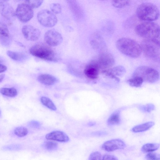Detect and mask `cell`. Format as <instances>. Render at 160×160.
Wrapping results in <instances>:
<instances>
[{
	"mask_svg": "<svg viewBox=\"0 0 160 160\" xmlns=\"http://www.w3.org/2000/svg\"><path fill=\"white\" fill-rule=\"evenodd\" d=\"M116 45L118 50L122 53L132 58H138L142 52L140 45L129 38H120L117 40Z\"/></svg>",
	"mask_w": 160,
	"mask_h": 160,
	"instance_id": "6da1fadb",
	"label": "cell"
},
{
	"mask_svg": "<svg viewBox=\"0 0 160 160\" xmlns=\"http://www.w3.org/2000/svg\"><path fill=\"white\" fill-rule=\"evenodd\" d=\"M135 31L138 36L144 39H158L159 37V26L152 21L139 23L136 26Z\"/></svg>",
	"mask_w": 160,
	"mask_h": 160,
	"instance_id": "7a4b0ae2",
	"label": "cell"
},
{
	"mask_svg": "<svg viewBox=\"0 0 160 160\" xmlns=\"http://www.w3.org/2000/svg\"><path fill=\"white\" fill-rule=\"evenodd\" d=\"M137 17L146 21H153L157 19L159 15L158 8L154 4L145 2L140 5L136 10Z\"/></svg>",
	"mask_w": 160,
	"mask_h": 160,
	"instance_id": "3957f363",
	"label": "cell"
},
{
	"mask_svg": "<svg viewBox=\"0 0 160 160\" xmlns=\"http://www.w3.org/2000/svg\"><path fill=\"white\" fill-rule=\"evenodd\" d=\"M140 46L145 56L154 61H159L160 47L159 41L158 39H144Z\"/></svg>",
	"mask_w": 160,
	"mask_h": 160,
	"instance_id": "277c9868",
	"label": "cell"
},
{
	"mask_svg": "<svg viewBox=\"0 0 160 160\" xmlns=\"http://www.w3.org/2000/svg\"><path fill=\"white\" fill-rule=\"evenodd\" d=\"M29 52L34 56L47 61H54L57 59L54 51L50 47L43 44L32 46L29 49Z\"/></svg>",
	"mask_w": 160,
	"mask_h": 160,
	"instance_id": "5b68a950",
	"label": "cell"
},
{
	"mask_svg": "<svg viewBox=\"0 0 160 160\" xmlns=\"http://www.w3.org/2000/svg\"><path fill=\"white\" fill-rule=\"evenodd\" d=\"M138 76L141 78L143 82L154 83L158 81L159 78L158 72L155 69L146 66L138 67L134 72L132 77Z\"/></svg>",
	"mask_w": 160,
	"mask_h": 160,
	"instance_id": "8992f818",
	"label": "cell"
},
{
	"mask_svg": "<svg viewBox=\"0 0 160 160\" xmlns=\"http://www.w3.org/2000/svg\"><path fill=\"white\" fill-rule=\"evenodd\" d=\"M37 17L39 23L46 27H53L58 22V19L54 14L48 9L40 11L37 14Z\"/></svg>",
	"mask_w": 160,
	"mask_h": 160,
	"instance_id": "52a82bcc",
	"label": "cell"
},
{
	"mask_svg": "<svg viewBox=\"0 0 160 160\" xmlns=\"http://www.w3.org/2000/svg\"><path fill=\"white\" fill-rule=\"evenodd\" d=\"M15 14L21 22H26L32 18L33 11L32 8L28 4L22 3L17 6Z\"/></svg>",
	"mask_w": 160,
	"mask_h": 160,
	"instance_id": "ba28073f",
	"label": "cell"
},
{
	"mask_svg": "<svg viewBox=\"0 0 160 160\" xmlns=\"http://www.w3.org/2000/svg\"><path fill=\"white\" fill-rule=\"evenodd\" d=\"M44 39L46 42L51 46H56L63 41V38L59 32L54 30H50L46 32Z\"/></svg>",
	"mask_w": 160,
	"mask_h": 160,
	"instance_id": "9c48e42d",
	"label": "cell"
},
{
	"mask_svg": "<svg viewBox=\"0 0 160 160\" xmlns=\"http://www.w3.org/2000/svg\"><path fill=\"white\" fill-rule=\"evenodd\" d=\"M97 62L100 69L104 70L111 68L115 63V60L111 54L103 52L99 55Z\"/></svg>",
	"mask_w": 160,
	"mask_h": 160,
	"instance_id": "30bf717a",
	"label": "cell"
},
{
	"mask_svg": "<svg viewBox=\"0 0 160 160\" xmlns=\"http://www.w3.org/2000/svg\"><path fill=\"white\" fill-rule=\"evenodd\" d=\"M22 31L25 38L29 41H37L41 35L40 31L38 29L30 25L23 26Z\"/></svg>",
	"mask_w": 160,
	"mask_h": 160,
	"instance_id": "8fae6325",
	"label": "cell"
},
{
	"mask_svg": "<svg viewBox=\"0 0 160 160\" xmlns=\"http://www.w3.org/2000/svg\"><path fill=\"white\" fill-rule=\"evenodd\" d=\"M126 147V145L123 141L115 139L106 141L102 144L101 148L104 150L110 152L123 149Z\"/></svg>",
	"mask_w": 160,
	"mask_h": 160,
	"instance_id": "7c38bea8",
	"label": "cell"
},
{
	"mask_svg": "<svg viewBox=\"0 0 160 160\" xmlns=\"http://www.w3.org/2000/svg\"><path fill=\"white\" fill-rule=\"evenodd\" d=\"M100 70L97 61H92L86 66L84 73L88 78L95 80L98 78Z\"/></svg>",
	"mask_w": 160,
	"mask_h": 160,
	"instance_id": "4fadbf2b",
	"label": "cell"
},
{
	"mask_svg": "<svg viewBox=\"0 0 160 160\" xmlns=\"http://www.w3.org/2000/svg\"><path fill=\"white\" fill-rule=\"evenodd\" d=\"M0 14L8 20L12 19L15 15L11 6L3 0H0Z\"/></svg>",
	"mask_w": 160,
	"mask_h": 160,
	"instance_id": "5bb4252c",
	"label": "cell"
},
{
	"mask_svg": "<svg viewBox=\"0 0 160 160\" xmlns=\"http://www.w3.org/2000/svg\"><path fill=\"white\" fill-rule=\"evenodd\" d=\"M46 138L48 140L55 141L61 142L68 141V136L64 132L60 131H54L47 134Z\"/></svg>",
	"mask_w": 160,
	"mask_h": 160,
	"instance_id": "9a60e30c",
	"label": "cell"
},
{
	"mask_svg": "<svg viewBox=\"0 0 160 160\" xmlns=\"http://www.w3.org/2000/svg\"><path fill=\"white\" fill-rule=\"evenodd\" d=\"M72 12L78 19L82 18V10L77 0H66Z\"/></svg>",
	"mask_w": 160,
	"mask_h": 160,
	"instance_id": "2e32d148",
	"label": "cell"
},
{
	"mask_svg": "<svg viewBox=\"0 0 160 160\" xmlns=\"http://www.w3.org/2000/svg\"><path fill=\"white\" fill-rule=\"evenodd\" d=\"M38 81L41 83L48 86L53 85L58 81L54 76L47 74H43L39 75L37 78Z\"/></svg>",
	"mask_w": 160,
	"mask_h": 160,
	"instance_id": "e0dca14e",
	"label": "cell"
},
{
	"mask_svg": "<svg viewBox=\"0 0 160 160\" xmlns=\"http://www.w3.org/2000/svg\"><path fill=\"white\" fill-rule=\"evenodd\" d=\"M155 124V123L152 122H146L140 124L133 127L131 129V131L134 132H139L146 131Z\"/></svg>",
	"mask_w": 160,
	"mask_h": 160,
	"instance_id": "ac0fdd59",
	"label": "cell"
},
{
	"mask_svg": "<svg viewBox=\"0 0 160 160\" xmlns=\"http://www.w3.org/2000/svg\"><path fill=\"white\" fill-rule=\"evenodd\" d=\"M120 114L119 110H117L114 112L107 120V124L109 126H112L118 124L120 120Z\"/></svg>",
	"mask_w": 160,
	"mask_h": 160,
	"instance_id": "d6986e66",
	"label": "cell"
},
{
	"mask_svg": "<svg viewBox=\"0 0 160 160\" xmlns=\"http://www.w3.org/2000/svg\"><path fill=\"white\" fill-rule=\"evenodd\" d=\"M159 146V143H148L144 145L141 150L144 153L152 152L158 149Z\"/></svg>",
	"mask_w": 160,
	"mask_h": 160,
	"instance_id": "ffe728a7",
	"label": "cell"
},
{
	"mask_svg": "<svg viewBox=\"0 0 160 160\" xmlns=\"http://www.w3.org/2000/svg\"><path fill=\"white\" fill-rule=\"evenodd\" d=\"M0 93L3 95L11 97H16L18 94L17 90L13 87L1 88H0Z\"/></svg>",
	"mask_w": 160,
	"mask_h": 160,
	"instance_id": "44dd1931",
	"label": "cell"
},
{
	"mask_svg": "<svg viewBox=\"0 0 160 160\" xmlns=\"http://www.w3.org/2000/svg\"><path fill=\"white\" fill-rule=\"evenodd\" d=\"M127 82L130 86L138 88L142 86L143 82V81L142 79L140 77L134 76L132 77V78L128 80Z\"/></svg>",
	"mask_w": 160,
	"mask_h": 160,
	"instance_id": "7402d4cb",
	"label": "cell"
},
{
	"mask_svg": "<svg viewBox=\"0 0 160 160\" xmlns=\"http://www.w3.org/2000/svg\"><path fill=\"white\" fill-rule=\"evenodd\" d=\"M41 103L44 106L52 111H55L57 108L52 101L49 98L46 97H42L40 98Z\"/></svg>",
	"mask_w": 160,
	"mask_h": 160,
	"instance_id": "603a6c76",
	"label": "cell"
},
{
	"mask_svg": "<svg viewBox=\"0 0 160 160\" xmlns=\"http://www.w3.org/2000/svg\"><path fill=\"white\" fill-rule=\"evenodd\" d=\"M108 69L112 73L118 77L122 76L126 72L125 68L122 66H116Z\"/></svg>",
	"mask_w": 160,
	"mask_h": 160,
	"instance_id": "cb8c5ba5",
	"label": "cell"
},
{
	"mask_svg": "<svg viewBox=\"0 0 160 160\" xmlns=\"http://www.w3.org/2000/svg\"><path fill=\"white\" fill-rule=\"evenodd\" d=\"M7 54L10 58L16 61L21 60L24 57V55L21 53L10 50L8 51Z\"/></svg>",
	"mask_w": 160,
	"mask_h": 160,
	"instance_id": "d4e9b609",
	"label": "cell"
},
{
	"mask_svg": "<svg viewBox=\"0 0 160 160\" xmlns=\"http://www.w3.org/2000/svg\"><path fill=\"white\" fill-rule=\"evenodd\" d=\"M28 129L23 127H18L16 128L14 130V133L19 137H23L28 133Z\"/></svg>",
	"mask_w": 160,
	"mask_h": 160,
	"instance_id": "484cf974",
	"label": "cell"
},
{
	"mask_svg": "<svg viewBox=\"0 0 160 160\" xmlns=\"http://www.w3.org/2000/svg\"><path fill=\"white\" fill-rule=\"evenodd\" d=\"M43 147L48 150H53L56 149L58 147V144L54 142L48 141L45 142L43 144Z\"/></svg>",
	"mask_w": 160,
	"mask_h": 160,
	"instance_id": "4316f807",
	"label": "cell"
},
{
	"mask_svg": "<svg viewBox=\"0 0 160 160\" xmlns=\"http://www.w3.org/2000/svg\"><path fill=\"white\" fill-rule=\"evenodd\" d=\"M130 0H112V5L115 7L121 8L127 5Z\"/></svg>",
	"mask_w": 160,
	"mask_h": 160,
	"instance_id": "83f0119b",
	"label": "cell"
},
{
	"mask_svg": "<svg viewBox=\"0 0 160 160\" xmlns=\"http://www.w3.org/2000/svg\"><path fill=\"white\" fill-rule=\"evenodd\" d=\"M9 35V31L7 26L0 22V35L4 37H8Z\"/></svg>",
	"mask_w": 160,
	"mask_h": 160,
	"instance_id": "f1b7e54d",
	"label": "cell"
},
{
	"mask_svg": "<svg viewBox=\"0 0 160 160\" xmlns=\"http://www.w3.org/2000/svg\"><path fill=\"white\" fill-rule=\"evenodd\" d=\"M51 12L54 14H59L62 11V7L61 5L58 3H52L50 6Z\"/></svg>",
	"mask_w": 160,
	"mask_h": 160,
	"instance_id": "f546056e",
	"label": "cell"
},
{
	"mask_svg": "<svg viewBox=\"0 0 160 160\" xmlns=\"http://www.w3.org/2000/svg\"><path fill=\"white\" fill-rule=\"evenodd\" d=\"M28 5L32 8H37L42 4L43 0H27Z\"/></svg>",
	"mask_w": 160,
	"mask_h": 160,
	"instance_id": "4dcf8cb0",
	"label": "cell"
},
{
	"mask_svg": "<svg viewBox=\"0 0 160 160\" xmlns=\"http://www.w3.org/2000/svg\"><path fill=\"white\" fill-rule=\"evenodd\" d=\"M102 73L105 76L117 81L119 82L120 80L118 77L114 75L108 69L103 70Z\"/></svg>",
	"mask_w": 160,
	"mask_h": 160,
	"instance_id": "1f68e13d",
	"label": "cell"
},
{
	"mask_svg": "<svg viewBox=\"0 0 160 160\" xmlns=\"http://www.w3.org/2000/svg\"><path fill=\"white\" fill-rule=\"evenodd\" d=\"M145 158L149 160H160V155L156 153L149 152L146 155Z\"/></svg>",
	"mask_w": 160,
	"mask_h": 160,
	"instance_id": "d6a6232c",
	"label": "cell"
},
{
	"mask_svg": "<svg viewBox=\"0 0 160 160\" xmlns=\"http://www.w3.org/2000/svg\"><path fill=\"white\" fill-rule=\"evenodd\" d=\"M102 156L100 152L97 151L94 152L90 155L88 159L90 160H102Z\"/></svg>",
	"mask_w": 160,
	"mask_h": 160,
	"instance_id": "836d02e7",
	"label": "cell"
},
{
	"mask_svg": "<svg viewBox=\"0 0 160 160\" xmlns=\"http://www.w3.org/2000/svg\"><path fill=\"white\" fill-rule=\"evenodd\" d=\"M140 108L143 111L149 112L154 109L155 106L152 104H148L146 105L141 107Z\"/></svg>",
	"mask_w": 160,
	"mask_h": 160,
	"instance_id": "e575fe53",
	"label": "cell"
},
{
	"mask_svg": "<svg viewBox=\"0 0 160 160\" xmlns=\"http://www.w3.org/2000/svg\"><path fill=\"white\" fill-rule=\"evenodd\" d=\"M28 126L32 128L38 129L41 127L40 122L36 120H32L28 123Z\"/></svg>",
	"mask_w": 160,
	"mask_h": 160,
	"instance_id": "d590c367",
	"label": "cell"
},
{
	"mask_svg": "<svg viewBox=\"0 0 160 160\" xmlns=\"http://www.w3.org/2000/svg\"><path fill=\"white\" fill-rule=\"evenodd\" d=\"M102 160H118V158L114 155L105 154L102 156Z\"/></svg>",
	"mask_w": 160,
	"mask_h": 160,
	"instance_id": "8d00e7d4",
	"label": "cell"
},
{
	"mask_svg": "<svg viewBox=\"0 0 160 160\" xmlns=\"http://www.w3.org/2000/svg\"><path fill=\"white\" fill-rule=\"evenodd\" d=\"M7 69V67L6 66L0 63V73L5 71Z\"/></svg>",
	"mask_w": 160,
	"mask_h": 160,
	"instance_id": "74e56055",
	"label": "cell"
},
{
	"mask_svg": "<svg viewBox=\"0 0 160 160\" xmlns=\"http://www.w3.org/2000/svg\"><path fill=\"white\" fill-rule=\"evenodd\" d=\"M5 75L4 74H1L0 75V83L3 80Z\"/></svg>",
	"mask_w": 160,
	"mask_h": 160,
	"instance_id": "f35d334b",
	"label": "cell"
},
{
	"mask_svg": "<svg viewBox=\"0 0 160 160\" xmlns=\"http://www.w3.org/2000/svg\"><path fill=\"white\" fill-rule=\"evenodd\" d=\"M94 123L92 122H89L88 124V125L89 126H92V125H94Z\"/></svg>",
	"mask_w": 160,
	"mask_h": 160,
	"instance_id": "ab89813d",
	"label": "cell"
},
{
	"mask_svg": "<svg viewBox=\"0 0 160 160\" xmlns=\"http://www.w3.org/2000/svg\"><path fill=\"white\" fill-rule=\"evenodd\" d=\"M3 0L6 1V0Z\"/></svg>",
	"mask_w": 160,
	"mask_h": 160,
	"instance_id": "60d3db41",
	"label": "cell"
},
{
	"mask_svg": "<svg viewBox=\"0 0 160 160\" xmlns=\"http://www.w3.org/2000/svg\"></svg>",
	"mask_w": 160,
	"mask_h": 160,
	"instance_id": "b9f144b4",
	"label": "cell"
},
{
	"mask_svg": "<svg viewBox=\"0 0 160 160\" xmlns=\"http://www.w3.org/2000/svg\"></svg>",
	"mask_w": 160,
	"mask_h": 160,
	"instance_id": "7bdbcfd3",
	"label": "cell"
}]
</instances>
